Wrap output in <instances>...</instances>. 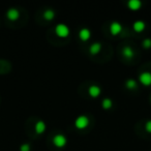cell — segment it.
<instances>
[{"mask_svg": "<svg viewBox=\"0 0 151 151\" xmlns=\"http://www.w3.org/2000/svg\"><path fill=\"white\" fill-rule=\"evenodd\" d=\"M30 150H31V147H30V145L28 143H24L20 147V151H30Z\"/></svg>", "mask_w": 151, "mask_h": 151, "instance_id": "ac0fdd59", "label": "cell"}, {"mask_svg": "<svg viewBox=\"0 0 151 151\" xmlns=\"http://www.w3.org/2000/svg\"><path fill=\"white\" fill-rule=\"evenodd\" d=\"M88 93L91 97L95 99V97H99L101 93V89L99 88L97 85H91L90 87L88 88Z\"/></svg>", "mask_w": 151, "mask_h": 151, "instance_id": "ba28073f", "label": "cell"}, {"mask_svg": "<svg viewBox=\"0 0 151 151\" xmlns=\"http://www.w3.org/2000/svg\"><path fill=\"white\" fill-rule=\"evenodd\" d=\"M150 101H151V96H150Z\"/></svg>", "mask_w": 151, "mask_h": 151, "instance_id": "ffe728a7", "label": "cell"}, {"mask_svg": "<svg viewBox=\"0 0 151 151\" xmlns=\"http://www.w3.org/2000/svg\"><path fill=\"white\" fill-rule=\"evenodd\" d=\"M46 128H47L46 123H45L42 120H38V121L35 123V126H34V129H35L36 134H44Z\"/></svg>", "mask_w": 151, "mask_h": 151, "instance_id": "9c48e42d", "label": "cell"}, {"mask_svg": "<svg viewBox=\"0 0 151 151\" xmlns=\"http://www.w3.org/2000/svg\"><path fill=\"white\" fill-rule=\"evenodd\" d=\"M145 129H146L147 132H150L151 134V120H148L145 124Z\"/></svg>", "mask_w": 151, "mask_h": 151, "instance_id": "d6986e66", "label": "cell"}, {"mask_svg": "<svg viewBox=\"0 0 151 151\" xmlns=\"http://www.w3.org/2000/svg\"><path fill=\"white\" fill-rule=\"evenodd\" d=\"M66 143H67L66 137L62 134H55L54 138H53V144H54L56 147H58V148H62V147H64L65 145H66Z\"/></svg>", "mask_w": 151, "mask_h": 151, "instance_id": "3957f363", "label": "cell"}, {"mask_svg": "<svg viewBox=\"0 0 151 151\" xmlns=\"http://www.w3.org/2000/svg\"><path fill=\"white\" fill-rule=\"evenodd\" d=\"M139 81L144 86H150L151 85V73L150 71H143L139 76Z\"/></svg>", "mask_w": 151, "mask_h": 151, "instance_id": "277c9868", "label": "cell"}, {"mask_svg": "<svg viewBox=\"0 0 151 151\" xmlns=\"http://www.w3.org/2000/svg\"><path fill=\"white\" fill-rule=\"evenodd\" d=\"M101 50V42H93L90 47H89V52L91 55H97Z\"/></svg>", "mask_w": 151, "mask_h": 151, "instance_id": "8fae6325", "label": "cell"}, {"mask_svg": "<svg viewBox=\"0 0 151 151\" xmlns=\"http://www.w3.org/2000/svg\"><path fill=\"white\" fill-rule=\"evenodd\" d=\"M101 106L105 110H110L113 107V101H112L111 99H104L103 101H101Z\"/></svg>", "mask_w": 151, "mask_h": 151, "instance_id": "2e32d148", "label": "cell"}, {"mask_svg": "<svg viewBox=\"0 0 151 151\" xmlns=\"http://www.w3.org/2000/svg\"><path fill=\"white\" fill-rule=\"evenodd\" d=\"M122 55H123L125 58L130 59L134 55V50H132L129 46H125L123 48V50H122Z\"/></svg>", "mask_w": 151, "mask_h": 151, "instance_id": "4fadbf2b", "label": "cell"}, {"mask_svg": "<svg viewBox=\"0 0 151 151\" xmlns=\"http://www.w3.org/2000/svg\"><path fill=\"white\" fill-rule=\"evenodd\" d=\"M142 46L145 49H150L151 48V38H145L142 42Z\"/></svg>", "mask_w": 151, "mask_h": 151, "instance_id": "e0dca14e", "label": "cell"}, {"mask_svg": "<svg viewBox=\"0 0 151 151\" xmlns=\"http://www.w3.org/2000/svg\"><path fill=\"white\" fill-rule=\"evenodd\" d=\"M145 27H146V24L144 21H141V20H138L132 24V28L136 32H142L145 29Z\"/></svg>", "mask_w": 151, "mask_h": 151, "instance_id": "7c38bea8", "label": "cell"}, {"mask_svg": "<svg viewBox=\"0 0 151 151\" xmlns=\"http://www.w3.org/2000/svg\"><path fill=\"white\" fill-rule=\"evenodd\" d=\"M44 18L47 21H51L55 18V12L53 9H46L44 12Z\"/></svg>", "mask_w": 151, "mask_h": 151, "instance_id": "9a60e30c", "label": "cell"}, {"mask_svg": "<svg viewBox=\"0 0 151 151\" xmlns=\"http://www.w3.org/2000/svg\"><path fill=\"white\" fill-rule=\"evenodd\" d=\"M69 28L67 27V25L63 23H60V24H57L56 27H55V33L58 37H61V38H65L69 35Z\"/></svg>", "mask_w": 151, "mask_h": 151, "instance_id": "7a4b0ae2", "label": "cell"}, {"mask_svg": "<svg viewBox=\"0 0 151 151\" xmlns=\"http://www.w3.org/2000/svg\"><path fill=\"white\" fill-rule=\"evenodd\" d=\"M79 37L83 42H87V40H90L91 37V31L88 28H82V29L79 31Z\"/></svg>", "mask_w": 151, "mask_h": 151, "instance_id": "52a82bcc", "label": "cell"}, {"mask_svg": "<svg viewBox=\"0 0 151 151\" xmlns=\"http://www.w3.org/2000/svg\"><path fill=\"white\" fill-rule=\"evenodd\" d=\"M89 123H90V120L85 115L78 116L75 120V126L78 128V129H85L86 127H88Z\"/></svg>", "mask_w": 151, "mask_h": 151, "instance_id": "6da1fadb", "label": "cell"}, {"mask_svg": "<svg viewBox=\"0 0 151 151\" xmlns=\"http://www.w3.org/2000/svg\"><path fill=\"white\" fill-rule=\"evenodd\" d=\"M125 87L127 89L132 90V89H136L137 87H138V83H137V81L134 80V79H128V80L125 81Z\"/></svg>", "mask_w": 151, "mask_h": 151, "instance_id": "5bb4252c", "label": "cell"}, {"mask_svg": "<svg viewBox=\"0 0 151 151\" xmlns=\"http://www.w3.org/2000/svg\"><path fill=\"white\" fill-rule=\"evenodd\" d=\"M122 31V25L117 21H114L110 25V32L112 35H118Z\"/></svg>", "mask_w": 151, "mask_h": 151, "instance_id": "5b68a950", "label": "cell"}, {"mask_svg": "<svg viewBox=\"0 0 151 151\" xmlns=\"http://www.w3.org/2000/svg\"><path fill=\"white\" fill-rule=\"evenodd\" d=\"M127 5L132 11H139L142 6V2L140 0H129L127 2Z\"/></svg>", "mask_w": 151, "mask_h": 151, "instance_id": "30bf717a", "label": "cell"}, {"mask_svg": "<svg viewBox=\"0 0 151 151\" xmlns=\"http://www.w3.org/2000/svg\"><path fill=\"white\" fill-rule=\"evenodd\" d=\"M6 17L9 21H17L20 17V12L17 9H15V7H12V9H7Z\"/></svg>", "mask_w": 151, "mask_h": 151, "instance_id": "8992f818", "label": "cell"}]
</instances>
